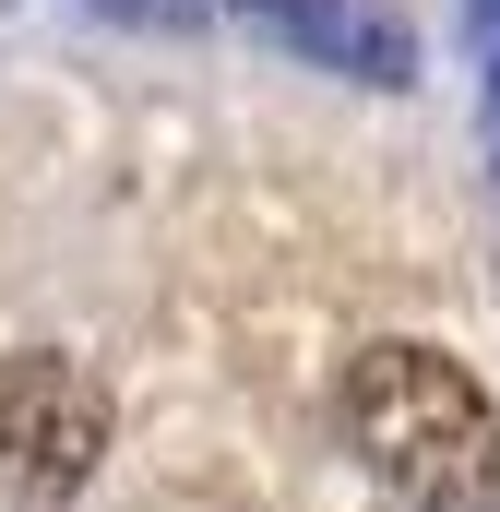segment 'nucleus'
<instances>
[{"label": "nucleus", "mask_w": 500, "mask_h": 512, "mask_svg": "<svg viewBox=\"0 0 500 512\" xmlns=\"http://www.w3.org/2000/svg\"><path fill=\"white\" fill-rule=\"evenodd\" d=\"M334 417H346V453L370 465L393 501H417V512H477L500 489V405H489V382H477L453 346H429V334L358 346L346 382H334Z\"/></svg>", "instance_id": "1"}, {"label": "nucleus", "mask_w": 500, "mask_h": 512, "mask_svg": "<svg viewBox=\"0 0 500 512\" xmlns=\"http://www.w3.org/2000/svg\"><path fill=\"white\" fill-rule=\"evenodd\" d=\"M108 382L60 346H12L0 358V489L24 501H72L96 465H108Z\"/></svg>", "instance_id": "2"}, {"label": "nucleus", "mask_w": 500, "mask_h": 512, "mask_svg": "<svg viewBox=\"0 0 500 512\" xmlns=\"http://www.w3.org/2000/svg\"><path fill=\"white\" fill-rule=\"evenodd\" d=\"M227 12H250V24L286 36L298 60L358 72V84H405V72H417V36H405L393 0H227Z\"/></svg>", "instance_id": "3"}, {"label": "nucleus", "mask_w": 500, "mask_h": 512, "mask_svg": "<svg viewBox=\"0 0 500 512\" xmlns=\"http://www.w3.org/2000/svg\"><path fill=\"white\" fill-rule=\"evenodd\" d=\"M96 12H120V24H203L215 0H96Z\"/></svg>", "instance_id": "4"}]
</instances>
